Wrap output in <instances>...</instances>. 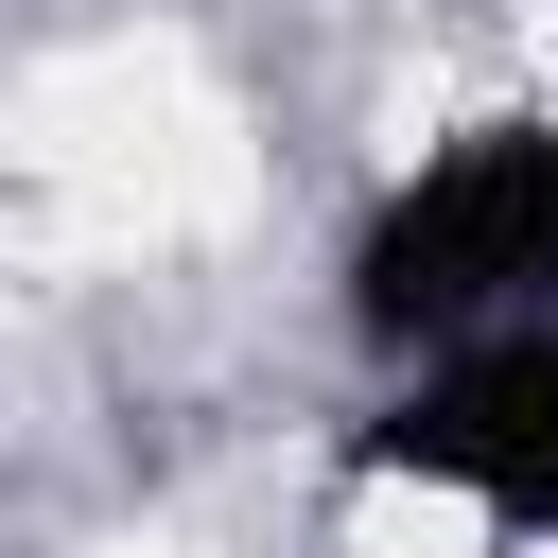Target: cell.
<instances>
[{"label": "cell", "mask_w": 558, "mask_h": 558, "mask_svg": "<svg viewBox=\"0 0 558 558\" xmlns=\"http://www.w3.org/2000/svg\"><path fill=\"white\" fill-rule=\"evenodd\" d=\"M17 192L35 244H174L244 209V122L174 35H87L17 87Z\"/></svg>", "instance_id": "cell-1"}, {"label": "cell", "mask_w": 558, "mask_h": 558, "mask_svg": "<svg viewBox=\"0 0 558 558\" xmlns=\"http://www.w3.org/2000/svg\"><path fill=\"white\" fill-rule=\"evenodd\" d=\"M349 558H488V506H471L453 471H384V488L349 506Z\"/></svg>", "instance_id": "cell-2"}, {"label": "cell", "mask_w": 558, "mask_h": 558, "mask_svg": "<svg viewBox=\"0 0 558 558\" xmlns=\"http://www.w3.org/2000/svg\"><path fill=\"white\" fill-rule=\"evenodd\" d=\"M523 105H541V122H558V0H541V17H523Z\"/></svg>", "instance_id": "cell-3"}, {"label": "cell", "mask_w": 558, "mask_h": 558, "mask_svg": "<svg viewBox=\"0 0 558 558\" xmlns=\"http://www.w3.org/2000/svg\"><path fill=\"white\" fill-rule=\"evenodd\" d=\"M122 558H174V541H122Z\"/></svg>", "instance_id": "cell-4"}]
</instances>
